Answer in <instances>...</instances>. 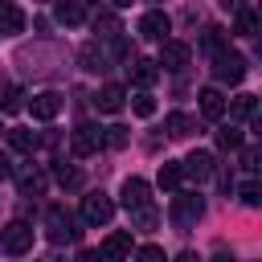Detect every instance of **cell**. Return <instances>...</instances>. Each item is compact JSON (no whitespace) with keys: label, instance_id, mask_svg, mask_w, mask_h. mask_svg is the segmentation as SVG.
Instances as JSON below:
<instances>
[{"label":"cell","instance_id":"cell-1","mask_svg":"<svg viewBox=\"0 0 262 262\" xmlns=\"http://www.w3.org/2000/svg\"><path fill=\"white\" fill-rule=\"evenodd\" d=\"M45 233H49V242L53 246H66V242H78V221H74V213L70 209H61V205H53L49 213H45Z\"/></svg>","mask_w":262,"mask_h":262},{"label":"cell","instance_id":"cell-2","mask_svg":"<svg viewBox=\"0 0 262 262\" xmlns=\"http://www.w3.org/2000/svg\"><path fill=\"white\" fill-rule=\"evenodd\" d=\"M168 217H172L176 229H188V225H196V221L205 217V201H201L196 192H180V196H172Z\"/></svg>","mask_w":262,"mask_h":262},{"label":"cell","instance_id":"cell-3","mask_svg":"<svg viewBox=\"0 0 262 262\" xmlns=\"http://www.w3.org/2000/svg\"><path fill=\"white\" fill-rule=\"evenodd\" d=\"M0 246H4V254H29L33 250V225L29 221H8L0 229Z\"/></svg>","mask_w":262,"mask_h":262},{"label":"cell","instance_id":"cell-4","mask_svg":"<svg viewBox=\"0 0 262 262\" xmlns=\"http://www.w3.org/2000/svg\"><path fill=\"white\" fill-rule=\"evenodd\" d=\"M111 217H115V201H111L106 192L82 196V221H86V225H106Z\"/></svg>","mask_w":262,"mask_h":262},{"label":"cell","instance_id":"cell-5","mask_svg":"<svg viewBox=\"0 0 262 262\" xmlns=\"http://www.w3.org/2000/svg\"><path fill=\"white\" fill-rule=\"evenodd\" d=\"M213 70H217V78H221V82L237 86V82L246 78V57H242V53H229V49H221V53H213Z\"/></svg>","mask_w":262,"mask_h":262},{"label":"cell","instance_id":"cell-6","mask_svg":"<svg viewBox=\"0 0 262 262\" xmlns=\"http://www.w3.org/2000/svg\"><path fill=\"white\" fill-rule=\"evenodd\" d=\"M98 147H102V127H94V123L74 127V135H70V151L74 156H94Z\"/></svg>","mask_w":262,"mask_h":262},{"label":"cell","instance_id":"cell-7","mask_svg":"<svg viewBox=\"0 0 262 262\" xmlns=\"http://www.w3.org/2000/svg\"><path fill=\"white\" fill-rule=\"evenodd\" d=\"M188 57H192V49H188L184 41H160V61H156V66H164V70L180 74V70L188 66Z\"/></svg>","mask_w":262,"mask_h":262},{"label":"cell","instance_id":"cell-8","mask_svg":"<svg viewBox=\"0 0 262 262\" xmlns=\"http://www.w3.org/2000/svg\"><path fill=\"white\" fill-rule=\"evenodd\" d=\"M143 205H151L147 180H143V176H127V180H123V209L131 213V209H143Z\"/></svg>","mask_w":262,"mask_h":262},{"label":"cell","instance_id":"cell-9","mask_svg":"<svg viewBox=\"0 0 262 262\" xmlns=\"http://www.w3.org/2000/svg\"><path fill=\"white\" fill-rule=\"evenodd\" d=\"M168 29H172V20H168V12H160V8H151V12L139 16V33H143L147 41H164Z\"/></svg>","mask_w":262,"mask_h":262},{"label":"cell","instance_id":"cell-10","mask_svg":"<svg viewBox=\"0 0 262 262\" xmlns=\"http://www.w3.org/2000/svg\"><path fill=\"white\" fill-rule=\"evenodd\" d=\"M29 111H33V119H57V111H61V94L57 90H41V94H33V102H29Z\"/></svg>","mask_w":262,"mask_h":262},{"label":"cell","instance_id":"cell-11","mask_svg":"<svg viewBox=\"0 0 262 262\" xmlns=\"http://www.w3.org/2000/svg\"><path fill=\"white\" fill-rule=\"evenodd\" d=\"M180 172H184L188 180H196V184H201V180H209V176H213V156H209V151H192V156L180 164Z\"/></svg>","mask_w":262,"mask_h":262},{"label":"cell","instance_id":"cell-12","mask_svg":"<svg viewBox=\"0 0 262 262\" xmlns=\"http://www.w3.org/2000/svg\"><path fill=\"white\" fill-rule=\"evenodd\" d=\"M123 102H127V90H123V86H102V90H98V98H94V106H98L102 115L123 111Z\"/></svg>","mask_w":262,"mask_h":262},{"label":"cell","instance_id":"cell-13","mask_svg":"<svg viewBox=\"0 0 262 262\" xmlns=\"http://www.w3.org/2000/svg\"><path fill=\"white\" fill-rule=\"evenodd\" d=\"M201 115L213 119V123L225 115V94H221L217 86H205V90H201Z\"/></svg>","mask_w":262,"mask_h":262},{"label":"cell","instance_id":"cell-14","mask_svg":"<svg viewBox=\"0 0 262 262\" xmlns=\"http://www.w3.org/2000/svg\"><path fill=\"white\" fill-rule=\"evenodd\" d=\"M98 254H102V258H123V254H131V229H115V233L98 246Z\"/></svg>","mask_w":262,"mask_h":262},{"label":"cell","instance_id":"cell-15","mask_svg":"<svg viewBox=\"0 0 262 262\" xmlns=\"http://www.w3.org/2000/svg\"><path fill=\"white\" fill-rule=\"evenodd\" d=\"M53 16L61 25H82L86 20V8H82V0H57L53 4Z\"/></svg>","mask_w":262,"mask_h":262},{"label":"cell","instance_id":"cell-16","mask_svg":"<svg viewBox=\"0 0 262 262\" xmlns=\"http://www.w3.org/2000/svg\"><path fill=\"white\" fill-rule=\"evenodd\" d=\"M156 78H160V66H156V61H147V57L131 61V82H135L139 90H147V86H151Z\"/></svg>","mask_w":262,"mask_h":262},{"label":"cell","instance_id":"cell-17","mask_svg":"<svg viewBox=\"0 0 262 262\" xmlns=\"http://www.w3.org/2000/svg\"><path fill=\"white\" fill-rule=\"evenodd\" d=\"M225 111H229V119L246 123V119H254V115H258V98H254V94H237L233 102H225Z\"/></svg>","mask_w":262,"mask_h":262},{"label":"cell","instance_id":"cell-18","mask_svg":"<svg viewBox=\"0 0 262 262\" xmlns=\"http://www.w3.org/2000/svg\"><path fill=\"white\" fill-rule=\"evenodd\" d=\"M25 29V12L16 4H4L0 8V33H20Z\"/></svg>","mask_w":262,"mask_h":262},{"label":"cell","instance_id":"cell-19","mask_svg":"<svg viewBox=\"0 0 262 262\" xmlns=\"http://www.w3.org/2000/svg\"><path fill=\"white\" fill-rule=\"evenodd\" d=\"M180 180H184L180 164H176V160H164V164H160V188L172 192V188H180Z\"/></svg>","mask_w":262,"mask_h":262},{"label":"cell","instance_id":"cell-20","mask_svg":"<svg viewBox=\"0 0 262 262\" xmlns=\"http://www.w3.org/2000/svg\"><path fill=\"white\" fill-rule=\"evenodd\" d=\"M164 131H168V135H172V139H184V135H188V131H192V119H188V115H180V111H176V115H168V119H164Z\"/></svg>","mask_w":262,"mask_h":262},{"label":"cell","instance_id":"cell-21","mask_svg":"<svg viewBox=\"0 0 262 262\" xmlns=\"http://www.w3.org/2000/svg\"><path fill=\"white\" fill-rule=\"evenodd\" d=\"M53 176H57V184H61V188H78V184H82V172H78V168H70L66 160H57V164H53Z\"/></svg>","mask_w":262,"mask_h":262},{"label":"cell","instance_id":"cell-22","mask_svg":"<svg viewBox=\"0 0 262 262\" xmlns=\"http://www.w3.org/2000/svg\"><path fill=\"white\" fill-rule=\"evenodd\" d=\"M233 33H237V37H254V33H258V16H254L250 8H242L237 20H233Z\"/></svg>","mask_w":262,"mask_h":262},{"label":"cell","instance_id":"cell-23","mask_svg":"<svg viewBox=\"0 0 262 262\" xmlns=\"http://www.w3.org/2000/svg\"><path fill=\"white\" fill-rule=\"evenodd\" d=\"M242 143H246V135H242L237 127H221V131H217V147H225V151H237Z\"/></svg>","mask_w":262,"mask_h":262},{"label":"cell","instance_id":"cell-24","mask_svg":"<svg viewBox=\"0 0 262 262\" xmlns=\"http://www.w3.org/2000/svg\"><path fill=\"white\" fill-rule=\"evenodd\" d=\"M20 106H25V90H20V86H8V90H4V102H0V111H4V115H16Z\"/></svg>","mask_w":262,"mask_h":262},{"label":"cell","instance_id":"cell-25","mask_svg":"<svg viewBox=\"0 0 262 262\" xmlns=\"http://www.w3.org/2000/svg\"><path fill=\"white\" fill-rule=\"evenodd\" d=\"M8 143H12L16 151H33V147H37V135H33V131H20V127H12V131H8Z\"/></svg>","mask_w":262,"mask_h":262},{"label":"cell","instance_id":"cell-26","mask_svg":"<svg viewBox=\"0 0 262 262\" xmlns=\"http://www.w3.org/2000/svg\"><path fill=\"white\" fill-rule=\"evenodd\" d=\"M131 221H135V229H156L160 213H156L151 205H143V209H131Z\"/></svg>","mask_w":262,"mask_h":262},{"label":"cell","instance_id":"cell-27","mask_svg":"<svg viewBox=\"0 0 262 262\" xmlns=\"http://www.w3.org/2000/svg\"><path fill=\"white\" fill-rule=\"evenodd\" d=\"M131 111H135L139 119H151V115H156V98L143 90V94H135V98H131Z\"/></svg>","mask_w":262,"mask_h":262},{"label":"cell","instance_id":"cell-28","mask_svg":"<svg viewBox=\"0 0 262 262\" xmlns=\"http://www.w3.org/2000/svg\"><path fill=\"white\" fill-rule=\"evenodd\" d=\"M127 139H131L127 127H102V143L106 147H127Z\"/></svg>","mask_w":262,"mask_h":262},{"label":"cell","instance_id":"cell-29","mask_svg":"<svg viewBox=\"0 0 262 262\" xmlns=\"http://www.w3.org/2000/svg\"><path fill=\"white\" fill-rule=\"evenodd\" d=\"M237 192H242V205H250V209H258V205H262V188H258L254 180H246Z\"/></svg>","mask_w":262,"mask_h":262},{"label":"cell","instance_id":"cell-30","mask_svg":"<svg viewBox=\"0 0 262 262\" xmlns=\"http://www.w3.org/2000/svg\"><path fill=\"white\" fill-rule=\"evenodd\" d=\"M94 33H98V37H115V33H119V20L102 12V16H94Z\"/></svg>","mask_w":262,"mask_h":262},{"label":"cell","instance_id":"cell-31","mask_svg":"<svg viewBox=\"0 0 262 262\" xmlns=\"http://www.w3.org/2000/svg\"><path fill=\"white\" fill-rule=\"evenodd\" d=\"M20 188L25 192H41L45 188V172H20Z\"/></svg>","mask_w":262,"mask_h":262},{"label":"cell","instance_id":"cell-32","mask_svg":"<svg viewBox=\"0 0 262 262\" xmlns=\"http://www.w3.org/2000/svg\"><path fill=\"white\" fill-rule=\"evenodd\" d=\"M82 61H86V70H106V57H102L94 45H86V49H82Z\"/></svg>","mask_w":262,"mask_h":262},{"label":"cell","instance_id":"cell-33","mask_svg":"<svg viewBox=\"0 0 262 262\" xmlns=\"http://www.w3.org/2000/svg\"><path fill=\"white\" fill-rule=\"evenodd\" d=\"M139 262H168V254H164L160 246H143V250H139Z\"/></svg>","mask_w":262,"mask_h":262},{"label":"cell","instance_id":"cell-34","mask_svg":"<svg viewBox=\"0 0 262 262\" xmlns=\"http://www.w3.org/2000/svg\"><path fill=\"white\" fill-rule=\"evenodd\" d=\"M78 262H102V254H98V250H82V254H78Z\"/></svg>","mask_w":262,"mask_h":262},{"label":"cell","instance_id":"cell-35","mask_svg":"<svg viewBox=\"0 0 262 262\" xmlns=\"http://www.w3.org/2000/svg\"><path fill=\"white\" fill-rule=\"evenodd\" d=\"M0 176H12V160L8 156H0Z\"/></svg>","mask_w":262,"mask_h":262},{"label":"cell","instance_id":"cell-36","mask_svg":"<svg viewBox=\"0 0 262 262\" xmlns=\"http://www.w3.org/2000/svg\"><path fill=\"white\" fill-rule=\"evenodd\" d=\"M176 262H201V258H196V254H180Z\"/></svg>","mask_w":262,"mask_h":262},{"label":"cell","instance_id":"cell-37","mask_svg":"<svg viewBox=\"0 0 262 262\" xmlns=\"http://www.w3.org/2000/svg\"><path fill=\"white\" fill-rule=\"evenodd\" d=\"M111 4H115V8H127V4H131V0H111Z\"/></svg>","mask_w":262,"mask_h":262},{"label":"cell","instance_id":"cell-38","mask_svg":"<svg viewBox=\"0 0 262 262\" xmlns=\"http://www.w3.org/2000/svg\"><path fill=\"white\" fill-rule=\"evenodd\" d=\"M213 262H233V258H225V254H221V258H213Z\"/></svg>","mask_w":262,"mask_h":262},{"label":"cell","instance_id":"cell-39","mask_svg":"<svg viewBox=\"0 0 262 262\" xmlns=\"http://www.w3.org/2000/svg\"><path fill=\"white\" fill-rule=\"evenodd\" d=\"M4 4H12V0H0V8H4Z\"/></svg>","mask_w":262,"mask_h":262}]
</instances>
